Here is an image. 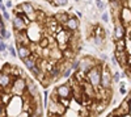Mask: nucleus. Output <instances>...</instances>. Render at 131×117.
Instances as JSON below:
<instances>
[{
  "label": "nucleus",
  "instance_id": "obj_1",
  "mask_svg": "<svg viewBox=\"0 0 131 117\" xmlns=\"http://www.w3.org/2000/svg\"><path fill=\"white\" fill-rule=\"evenodd\" d=\"M101 70H102L101 63H100V65L97 63V65H96L93 69H91L88 72L85 74L86 82H88L94 90H96L97 87H100V82H101Z\"/></svg>",
  "mask_w": 131,
  "mask_h": 117
},
{
  "label": "nucleus",
  "instance_id": "obj_2",
  "mask_svg": "<svg viewBox=\"0 0 131 117\" xmlns=\"http://www.w3.org/2000/svg\"><path fill=\"white\" fill-rule=\"evenodd\" d=\"M10 93H12V96H20L23 98L25 95V91H26V79L24 78H15L13 82H12V86L9 88Z\"/></svg>",
  "mask_w": 131,
  "mask_h": 117
},
{
  "label": "nucleus",
  "instance_id": "obj_3",
  "mask_svg": "<svg viewBox=\"0 0 131 117\" xmlns=\"http://www.w3.org/2000/svg\"><path fill=\"white\" fill-rule=\"evenodd\" d=\"M26 34L30 40V42H34V44H38L39 40L42 38V34L41 32L42 29H39V25L37 24V21H34V23H30L28 26H26Z\"/></svg>",
  "mask_w": 131,
  "mask_h": 117
},
{
  "label": "nucleus",
  "instance_id": "obj_4",
  "mask_svg": "<svg viewBox=\"0 0 131 117\" xmlns=\"http://www.w3.org/2000/svg\"><path fill=\"white\" fill-rule=\"evenodd\" d=\"M71 36H72V32H68V30H66V29L59 30L58 33L55 34V37H57V45H58V49L59 50L63 51L64 49L68 47Z\"/></svg>",
  "mask_w": 131,
  "mask_h": 117
},
{
  "label": "nucleus",
  "instance_id": "obj_5",
  "mask_svg": "<svg viewBox=\"0 0 131 117\" xmlns=\"http://www.w3.org/2000/svg\"><path fill=\"white\" fill-rule=\"evenodd\" d=\"M112 71L109 70V67L105 65L101 70V82H100V87L104 90H109L112 88Z\"/></svg>",
  "mask_w": 131,
  "mask_h": 117
},
{
  "label": "nucleus",
  "instance_id": "obj_6",
  "mask_svg": "<svg viewBox=\"0 0 131 117\" xmlns=\"http://www.w3.org/2000/svg\"><path fill=\"white\" fill-rule=\"evenodd\" d=\"M98 62H96L93 58H91V57H84L83 59H80V63H79V70L78 71H80V72H83L84 75L86 72H88L91 69H93L96 65H97Z\"/></svg>",
  "mask_w": 131,
  "mask_h": 117
},
{
  "label": "nucleus",
  "instance_id": "obj_7",
  "mask_svg": "<svg viewBox=\"0 0 131 117\" xmlns=\"http://www.w3.org/2000/svg\"><path fill=\"white\" fill-rule=\"evenodd\" d=\"M55 92L58 95V98H60V99H71V96H72V90H71L68 83H64V84L58 86L55 88Z\"/></svg>",
  "mask_w": 131,
  "mask_h": 117
},
{
  "label": "nucleus",
  "instance_id": "obj_8",
  "mask_svg": "<svg viewBox=\"0 0 131 117\" xmlns=\"http://www.w3.org/2000/svg\"><path fill=\"white\" fill-rule=\"evenodd\" d=\"M47 108H49V113H52V114H60V116H63L64 112H66V108L63 107L59 101L49 100Z\"/></svg>",
  "mask_w": 131,
  "mask_h": 117
},
{
  "label": "nucleus",
  "instance_id": "obj_9",
  "mask_svg": "<svg viewBox=\"0 0 131 117\" xmlns=\"http://www.w3.org/2000/svg\"><path fill=\"white\" fill-rule=\"evenodd\" d=\"M16 45H17V47L30 45V40L26 34V32H17L16 33Z\"/></svg>",
  "mask_w": 131,
  "mask_h": 117
},
{
  "label": "nucleus",
  "instance_id": "obj_10",
  "mask_svg": "<svg viewBox=\"0 0 131 117\" xmlns=\"http://www.w3.org/2000/svg\"><path fill=\"white\" fill-rule=\"evenodd\" d=\"M80 86H81V90H83V95H84V96H86L88 99H93V98H96V90H94V88H93L86 80L83 82Z\"/></svg>",
  "mask_w": 131,
  "mask_h": 117
},
{
  "label": "nucleus",
  "instance_id": "obj_11",
  "mask_svg": "<svg viewBox=\"0 0 131 117\" xmlns=\"http://www.w3.org/2000/svg\"><path fill=\"white\" fill-rule=\"evenodd\" d=\"M13 78L10 75H7L4 72H0V88L2 90H9L12 86Z\"/></svg>",
  "mask_w": 131,
  "mask_h": 117
},
{
  "label": "nucleus",
  "instance_id": "obj_12",
  "mask_svg": "<svg viewBox=\"0 0 131 117\" xmlns=\"http://www.w3.org/2000/svg\"><path fill=\"white\" fill-rule=\"evenodd\" d=\"M119 20H121V23L125 26L131 23V9L128 7H122L121 15H119Z\"/></svg>",
  "mask_w": 131,
  "mask_h": 117
},
{
  "label": "nucleus",
  "instance_id": "obj_13",
  "mask_svg": "<svg viewBox=\"0 0 131 117\" xmlns=\"http://www.w3.org/2000/svg\"><path fill=\"white\" fill-rule=\"evenodd\" d=\"M114 34H115L117 41L123 40V37L126 34V26L121 23V20H115V32H114Z\"/></svg>",
  "mask_w": 131,
  "mask_h": 117
},
{
  "label": "nucleus",
  "instance_id": "obj_14",
  "mask_svg": "<svg viewBox=\"0 0 131 117\" xmlns=\"http://www.w3.org/2000/svg\"><path fill=\"white\" fill-rule=\"evenodd\" d=\"M25 93L30 98H37L38 96V91H37V84L33 82V80H26V91Z\"/></svg>",
  "mask_w": 131,
  "mask_h": 117
},
{
  "label": "nucleus",
  "instance_id": "obj_15",
  "mask_svg": "<svg viewBox=\"0 0 131 117\" xmlns=\"http://www.w3.org/2000/svg\"><path fill=\"white\" fill-rule=\"evenodd\" d=\"M78 28H79V21H78V18L76 17H70L68 18V21L64 24V26H63V29H66V30H68V32H76L78 30Z\"/></svg>",
  "mask_w": 131,
  "mask_h": 117
},
{
  "label": "nucleus",
  "instance_id": "obj_16",
  "mask_svg": "<svg viewBox=\"0 0 131 117\" xmlns=\"http://www.w3.org/2000/svg\"><path fill=\"white\" fill-rule=\"evenodd\" d=\"M115 58H117V62L118 65H121L122 67L127 69V58H128V54L125 51H115Z\"/></svg>",
  "mask_w": 131,
  "mask_h": 117
},
{
  "label": "nucleus",
  "instance_id": "obj_17",
  "mask_svg": "<svg viewBox=\"0 0 131 117\" xmlns=\"http://www.w3.org/2000/svg\"><path fill=\"white\" fill-rule=\"evenodd\" d=\"M12 24H13V29H15V33H17V32H25L26 30V25L23 20H21L20 17H15L13 21H12Z\"/></svg>",
  "mask_w": 131,
  "mask_h": 117
},
{
  "label": "nucleus",
  "instance_id": "obj_18",
  "mask_svg": "<svg viewBox=\"0 0 131 117\" xmlns=\"http://www.w3.org/2000/svg\"><path fill=\"white\" fill-rule=\"evenodd\" d=\"M24 63H25V66L28 70H31V69H34L37 66V63H38V57L36 54H31L29 55L28 58L24 59Z\"/></svg>",
  "mask_w": 131,
  "mask_h": 117
},
{
  "label": "nucleus",
  "instance_id": "obj_19",
  "mask_svg": "<svg viewBox=\"0 0 131 117\" xmlns=\"http://www.w3.org/2000/svg\"><path fill=\"white\" fill-rule=\"evenodd\" d=\"M49 58L50 59H52V61H60L62 58H63V53H62V50H59L58 49V46H55L54 49H50V55H49Z\"/></svg>",
  "mask_w": 131,
  "mask_h": 117
},
{
  "label": "nucleus",
  "instance_id": "obj_20",
  "mask_svg": "<svg viewBox=\"0 0 131 117\" xmlns=\"http://www.w3.org/2000/svg\"><path fill=\"white\" fill-rule=\"evenodd\" d=\"M17 55L23 59V61H24L25 58H28L29 55H31V51H30L29 46H18V47H17Z\"/></svg>",
  "mask_w": 131,
  "mask_h": 117
},
{
  "label": "nucleus",
  "instance_id": "obj_21",
  "mask_svg": "<svg viewBox=\"0 0 131 117\" xmlns=\"http://www.w3.org/2000/svg\"><path fill=\"white\" fill-rule=\"evenodd\" d=\"M68 18H70V16H68L67 12H59V13L55 15V20L60 26H64V24L68 21Z\"/></svg>",
  "mask_w": 131,
  "mask_h": 117
},
{
  "label": "nucleus",
  "instance_id": "obj_22",
  "mask_svg": "<svg viewBox=\"0 0 131 117\" xmlns=\"http://www.w3.org/2000/svg\"><path fill=\"white\" fill-rule=\"evenodd\" d=\"M20 8H21V11L26 15V16H29V15H31V13H34L36 12V8L33 7V4L31 3H29V2H26V3H23L20 5Z\"/></svg>",
  "mask_w": 131,
  "mask_h": 117
},
{
  "label": "nucleus",
  "instance_id": "obj_23",
  "mask_svg": "<svg viewBox=\"0 0 131 117\" xmlns=\"http://www.w3.org/2000/svg\"><path fill=\"white\" fill-rule=\"evenodd\" d=\"M119 109L122 111V113L125 114V116H127L128 114V111H130V103H128V100L126 99V100H123L122 103H121V105H119Z\"/></svg>",
  "mask_w": 131,
  "mask_h": 117
},
{
  "label": "nucleus",
  "instance_id": "obj_24",
  "mask_svg": "<svg viewBox=\"0 0 131 117\" xmlns=\"http://www.w3.org/2000/svg\"><path fill=\"white\" fill-rule=\"evenodd\" d=\"M115 51H125V40H118L115 42Z\"/></svg>",
  "mask_w": 131,
  "mask_h": 117
},
{
  "label": "nucleus",
  "instance_id": "obj_25",
  "mask_svg": "<svg viewBox=\"0 0 131 117\" xmlns=\"http://www.w3.org/2000/svg\"><path fill=\"white\" fill-rule=\"evenodd\" d=\"M49 44H50V41H49L46 37H42V38L39 40V42H38V45H39V47H41V49L49 47Z\"/></svg>",
  "mask_w": 131,
  "mask_h": 117
},
{
  "label": "nucleus",
  "instance_id": "obj_26",
  "mask_svg": "<svg viewBox=\"0 0 131 117\" xmlns=\"http://www.w3.org/2000/svg\"><path fill=\"white\" fill-rule=\"evenodd\" d=\"M7 49H8L7 44L4 42V40L2 38V36H0V54H2V53H4V51H7Z\"/></svg>",
  "mask_w": 131,
  "mask_h": 117
},
{
  "label": "nucleus",
  "instance_id": "obj_27",
  "mask_svg": "<svg viewBox=\"0 0 131 117\" xmlns=\"http://www.w3.org/2000/svg\"><path fill=\"white\" fill-rule=\"evenodd\" d=\"M72 71H73V70L71 69V66L67 67V69H66V70L62 72V76H63V78H70V76H71V74H72Z\"/></svg>",
  "mask_w": 131,
  "mask_h": 117
},
{
  "label": "nucleus",
  "instance_id": "obj_28",
  "mask_svg": "<svg viewBox=\"0 0 131 117\" xmlns=\"http://www.w3.org/2000/svg\"><path fill=\"white\" fill-rule=\"evenodd\" d=\"M93 41H94L96 46H102V44H104V38L102 37H93Z\"/></svg>",
  "mask_w": 131,
  "mask_h": 117
},
{
  "label": "nucleus",
  "instance_id": "obj_29",
  "mask_svg": "<svg viewBox=\"0 0 131 117\" xmlns=\"http://www.w3.org/2000/svg\"><path fill=\"white\" fill-rule=\"evenodd\" d=\"M58 101L63 105L64 108H67L68 105H70V99H60V98H59V100H58Z\"/></svg>",
  "mask_w": 131,
  "mask_h": 117
},
{
  "label": "nucleus",
  "instance_id": "obj_30",
  "mask_svg": "<svg viewBox=\"0 0 131 117\" xmlns=\"http://www.w3.org/2000/svg\"><path fill=\"white\" fill-rule=\"evenodd\" d=\"M7 50H9V54L12 55L13 58H16V49H15V46L10 45V46H8V49H7Z\"/></svg>",
  "mask_w": 131,
  "mask_h": 117
},
{
  "label": "nucleus",
  "instance_id": "obj_31",
  "mask_svg": "<svg viewBox=\"0 0 131 117\" xmlns=\"http://www.w3.org/2000/svg\"><path fill=\"white\" fill-rule=\"evenodd\" d=\"M52 2H54V4H55V5H66L68 0H52Z\"/></svg>",
  "mask_w": 131,
  "mask_h": 117
},
{
  "label": "nucleus",
  "instance_id": "obj_32",
  "mask_svg": "<svg viewBox=\"0 0 131 117\" xmlns=\"http://www.w3.org/2000/svg\"><path fill=\"white\" fill-rule=\"evenodd\" d=\"M112 80H113L114 83H118V82H119V72L112 74Z\"/></svg>",
  "mask_w": 131,
  "mask_h": 117
},
{
  "label": "nucleus",
  "instance_id": "obj_33",
  "mask_svg": "<svg viewBox=\"0 0 131 117\" xmlns=\"http://www.w3.org/2000/svg\"><path fill=\"white\" fill-rule=\"evenodd\" d=\"M101 18H102V21H104V23H107V21H109V15L105 12V13H102Z\"/></svg>",
  "mask_w": 131,
  "mask_h": 117
},
{
  "label": "nucleus",
  "instance_id": "obj_34",
  "mask_svg": "<svg viewBox=\"0 0 131 117\" xmlns=\"http://www.w3.org/2000/svg\"><path fill=\"white\" fill-rule=\"evenodd\" d=\"M97 8H98V9H101V11H102V9L105 8V4H104L102 2H97Z\"/></svg>",
  "mask_w": 131,
  "mask_h": 117
},
{
  "label": "nucleus",
  "instance_id": "obj_35",
  "mask_svg": "<svg viewBox=\"0 0 131 117\" xmlns=\"http://www.w3.org/2000/svg\"><path fill=\"white\" fill-rule=\"evenodd\" d=\"M2 17H3V20L8 21V20H9V13H8L7 11H5V12H3V16H2Z\"/></svg>",
  "mask_w": 131,
  "mask_h": 117
},
{
  "label": "nucleus",
  "instance_id": "obj_36",
  "mask_svg": "<svg viewBox=\"0 0 131 117\" xmlns=\"http://www.w3.org/2000/svg\"><path fill=\"white\" fill-rule=\"evenodd\" d=\"M112 65H113V66H117V65H118V62H117V58H115V55H113V57H112Z\"/></svg>",
  "mask_w": 131,
  "mask_h": 117
},
{
  "label": "nucleus",
  "instance_id": "obj_37",
  "mask_svg": "<svg viewBox=\"0 0 131 117\" xmlns=\"http://www.w3.org/2000/svg\"><path fill=\"white\" fill-rule=\"evenodd\" d=\"M119 92H121V95H126L127 93V91H126L125 87H119Z\"/></svg>",
  "mask_w": 131,
  "mask_h": 117
},
{
  "label": "nucleus",
  "instance_id": "obj_38",
  "mask_svg": "<svg viewBox=\"0 0 131 117\" xmlns=\"http://www.w3.org/2000/svg\"><path fill=\"white\" fill-rule=\"evenodd\" d=\"M0 11H2V12H5L7 11V8H5V5L3 3H0Z\"/></svg>",
  "mask_w": 131,
  "mask_h": 117
},
{
  "label": "nucleus",
  "instance_id": "obj_39",
  "mask_svg": "<svg viewBox=\"0 0 131 117\" xmlns=\"http://www.w3.org/2000/svg\"><path fill=\"white\" fill-rule=\"evenodd\" d=\"M5 7L10 8V7H12V2H10V0H8V2H5Z\"/></svg>",
  "mask_w": 131,
  "mask_h": 117
},
{
  "label": "nucleus",
  "instance_id": "obj_40",
  "mask_svg": "<svg viewBox=\"0 0 131 117\" xmlns=\"http://www.w3.org/2000/svg\"><path fill=\"white\" fill-rule=\"evenodd\" d=\"M100 58H101V59H104V61H106V58H107V57H106L105 54H101V55H100Z\"/></svg>",
  "mask_w": 131,
  "mask_h": 117
},
{
  "label": "nucleus",
  "instance_id": "obj_41",
  "mask_svg": "<svg viewBox=\"0 0 131 117\" xmlns=\"http://www.w3.org/2000/svg\"><path fill=\"white\" fill-rule=\"evenodd\" d=\"M29 117H41V116H38L36 113H31V114H29Z\"/></svg>",
  "mask_w": 131,
  "mask_h": 117
},
{
  "label": "nucleus",
  "instance_id": "obj_42",
  "mask_svg": "<svg viewBox=\"0 0 131 117\" xmlns=\"http://www.w3.org/2000/svg\"><path fill=\"white\" fill-rule=\"evenodd\" d=\"M128 114L131 116V104H130V111H128Z\"/></svg>",
  "mask_w": 131,
  "mask_h": 117
},
{
  "label": "nucleus",
  "instance_id": "obj_43",
  "mask_svg": "<svg viewBox=\"0 0 131 117\" xmlns=\"http://www.w3.org/2000/svg\"><path fill=\"white\" fill-rule=\"evenodd\" d=\"M107 117H114V116H113V114H109V116H107Z\"/></svg>",
  "mask_w": 131,
  "mask_h": 117
},
{
  "label": "nucleus",
  "instance_id": "obj_44",
  "mask_svg": "<svg viewBox=\"0 0 131 117\" xmlns=\"http://www.w3.org/2000/svg\"><path fill=\"white\" fill-rule=\"evenodd\" d=\"M97 2H101V0H97Z\"/></svg>",
  "mask_w": 131,
  "mask_h": 117
},
{
  "label": "nucleus",
  "instance_id": "obj_45",
  "mask_svg": "<svg viewBox=\"0 0 131 117\" xmlns=\"http://www.w3.org/2000/svg\"><path fill=\"white\" fill-rule=\"evenodd\" d=\"M0 3H2V0H0Z\"/></svg>",
  "mask_w": 131,
  "mask_h": 117
},
{
  "label": "nucleus",
  "instance_id": "obj_46",
  "mask_svg": "<svg viewBox=\"0 0 131 117\" xmlns=\"http://www.w3.org/2000/svg\"><path fill=\"white\" fill-rule=\"evenodd\" d=\"M76 2H79V0H76Z\"/></svg>",
  "mask_w": 131,
  "mask_h": 117
}]
</instances>
